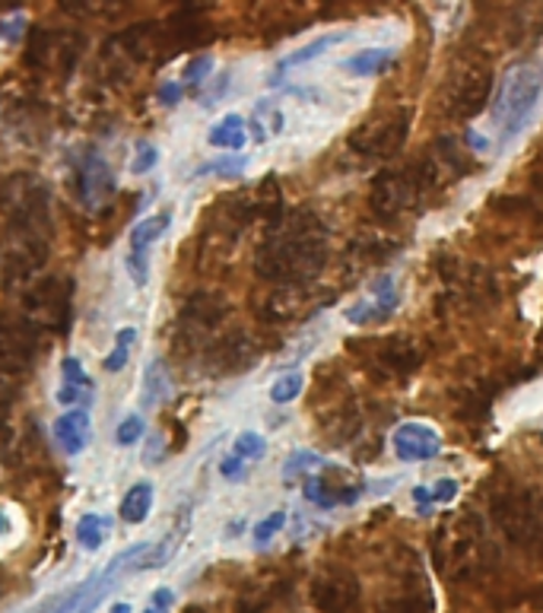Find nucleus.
<instances>
[{
	"mask_svg": "<svg viewBox=\"0 0 543 613\" xmlns=\"http://www.w3.org/2000/svg\"><path fill=\"white\" fill-rule=\"evenodd\" d=\"M331 257V230L309 207L289 210L255 252V274L274 286H311Z\"/></svg>",
	"mask_w": 543,
	"mask_h": 613,
	"instance_id": "f257e3e1",
	"label": "nucleus"
},
{
	"mask_svg": "<svg viewBox=\"0 0 543 613\" xmlns=\"http://www.w3.org/2000/svg\"><path fill=\"white\" fill-rule=\"evenodd\" d=\"M0 220L7 223L10 242L26 249L39 261L52 252V191L35 172H13L0 181Z\"/></svg>",
	"mask_w": 543,
	"mask_h": 613,
	"instance_id": "f03ea898",
	"label": "nucleus"
},
{
	"mask_svg": "<svg viewBox=\"0 0 543 613\" xmlns=\"http://www.w3.org/2000/svg\"><path fill=\"white\" fill-rule=\"evenodd\" d=\"M433 562L439 575L467 582L483 572L487 562V525L473 511H451L433 535Z\"/></svg>",
	"mask_w": 543,
	"mask_h": 613,
	"instance_id": "7ed1b4c3",
	"label": "nucleus"
},
{
	"mask_svg": "<svg viewBox=\"0 0 543 613\" xmlns=\"http://www.w3.org/2000/svg\"><path fill=\"white\" fill-rule=\"evenodd\" d=\"M492 525L518 550L543 557V493L537 486L505 480L490 493Z\"/></svg>",
	"mask_w": 543,
	"mask_h": 613,
	"instance_id": "20e7f679",
	"label": "nucleus"
},
{
	"mask_svg": "<svg viewBox=\"0 0 543 613\" xmlns=\"http://www.w3.org/2000/svg\"><path fill=\"white\" fill-rule=\"evenodd\" d=\"M492 89H496V77L487 54H455L439 86V112L451 121H470L490 108Z\"/></svg>",
	"mask_w": 543,
	"mask_h": 613,
	"instance_id": "39448f33",
	"label": "nucleus"
},
{
	"mask_svg": "<svg viewBox=\"0 0 543 613\" xmlns=\"http://www.w3.org/2000/svg\"><path fill=\"white\" fill-rule=\"evenodd\" d=\"M543 96V71L534 61H518L502 77L496 80L490 99L492 128L499 134V144L515 140L531 121L534 108Z\"/></svg>",
	"mask_w": 543,
	"mask_h": 613,
	"instance_id": "423d86ee",
	"label": "nucleus"
},
{
	"mask_svg": "<svg viewBox=\"0 0 543 613\" xmlns=\"http://www.w3.org/2000/svg\"><path fill=\"white\" fill-rule=\"evenodd\" d=\"M311 416L318 423L328 445H350L362 433V410L350 382L337 366H324L318 372V388L311 394Z\"/></svg>",
	"mask_w": 543,
	"mask_h": 613,
	"instance_id": "0eeeda50",
	"label": "nucleus"
},
{
	"mask_svg": "<svg viewBox=\"0 0 543 613\" xmlns=\"http://www.w3.org/2000/svg\"><path fill=\"white\" fill-rule=\"evenodd\" d=\"M414 128L411 105H382L347 134V150L360 159H394L407 147Z\"/></svg>",
	"mask_w": 543,
	"mask_h": 613,
	"instance_id": "6e6552de",
	"label": "nucleus"
},
{
	"mask_svg": "<svg viewBox=\"0 0 543 613\" xmlns=\"http://www.w3.org/2000/svg\"><path fill=\"white\" fill-rule=\"evenodd\" d=\"M347 347L350 353H360L362 366H369L379 379H407L426 362V344L411 334L365 337V340H350Z\"/></svg>",
	"mask_w": 543,
	"mask_h": 613,
	"instance_id": "1a4fd4ad",
	"label": "nucleus"
},
{
	"mask_svg": "<svg viewBox=\"0 0 543 613\" xmlns=\"http://www.w3.org/2000/svg\"><path fill=\"white\" fill-rule=\"evenodd\" d=\"M230 318V303L220 293H194L184 299L179 311V325H175V347L181 353H198L204 350L223 334V325Z\"/></svg>",
	"mask_w": 543,
	"mask_h": 613,
	"instance_id": "9d476101",
	"label": "nucleus"
},
{
	"mask_svg": "<svg viewBox=\"0 0 543 613\" xmlns=\"http://www.w3.org/2000/svg\"><path fill=\"white\" fill-rule=\"evenodd\" d=\"M23 306H26L23 315L39 331L67 334L71 318H74V283L64 281V277H49V281L35 283L26 289Z\"/></svg>",
	"mask_w": 543,
	"mask_h": 613,
	"instance_id": "9b49d317",
	"label": "nucleus"
},
{
	"mask_svg": "<svg viewBox=\"0 0 543 613\" xmlns=\"http://www.w3.org/2000/svg\"><path fill=\"white\" fill-rule=\"evenodd\" d=\"M71 194L86 210H99L115 198V172L96 147H79L71 154Z\"/></svg>",
	"mask_w": 543,
	"mask_h": 613,
	"instance_id": "f8f14e48",
	"label": "nucleus"
},
{
	"mask_svg": "<svg viewBox=\"0 0 543 613\" xmlns=\"http://www.w3.org/2000/svg\"><path fill=\"white\" fill-rule=\"evenodd\" d=\"M39 328L23 311H0V372L23 376L39 357Z\"/></svg>",
	"mask_w": 543,
	"mask_h": 613,
	"instance_id": "ddd939ff",
	"label": "nucleus"
},
{
	"mask_svg": "<svg viewBox=\"0 0 543 613\" xmlns=\"http://www.w3.org/2000/svg\"><path fill=\"white\" fill-rule=\"evenodd\" d=\"M311 604L321 613H356L362 604V585L347 566H324L311 579Z\"/></svg>",
	"mask_w": 543,
	"mask_h": 613,
	"instance_id": "4468645a",
	"label": "nucleus"
},
{
	"mask_svg": "<svg viewBox=\"0 0 543 613\" xmlns=\"http://www.w3.org/2000/svg\"><path fill=\"white\" fill-rule=\"evenodd\" d=\"M204 359H207V369L213 376H242L258 366L260 347L252 334L235 328V331L220 334L207 347Z\"/></svg>",
	"mask_w": 543,
	"mask_h": 613,
	"instance_id": "2eb2a0df",
	"label": "nucleus"
},
{
	"mask_svg": "<svg viewBox=\"0 0 543 613\" xmlns=\"http://www.w3.org/2000/svg\"><path fill=\"white\" fill-rule=\"evenodd\" d=\"M401 306V289H397V277L385 271L379 274L375 281L369 283V293L362 296L360 303L347 308V321L356 325V328H375V325H385L394 318V311Z\"/></svg>",
	"mask_w": 543,
	"mask_h": 613,
	"instance_id": "dca6fc26",
	"label": "nucleus"
},
{
	"mask_svg": "<svg viewBox=\"0 0 543 613\" xmlns=\"http://www.w3.org/2000/svg\"><path fill=\"white\" fill-rule=\"evenodd\" d=\"M365 484L362 480H347L343 471L324 464L315 477L306 480V499L318 509H337V506H353L360 503Z\"/></svg>",
	"mask_w": 543,
	"mask_h": 613,
	"instance_id": "f3484780",
	"label": "nucleus"
},
{
	"mask_svg": "<svg viewBox=\"0 0 543 613\" xmlns=\"http://www.w3.org/2000/svg\"><path fill=\"white\" fill-rule=\"evenodd\" d=\"M391 445L394 455L407 464H419V461H433L441 455V435L419 420H407L391 433Z\"/></svg>",
	"mask_w": 543,
	"mask_h": 613,
	"instance_id": "a211bd4d",
	"label": "nucleus"
},
{
	"mask_svg": "<svg viewBox=\"0 0 543 613\" xmlns=\"http://www.w3.org/2000/svg\"><path fill=\"white\" fill-rule=\"evenodd\" d=\"M166 32L175 45V52H184V49H201L213 39V27L204 17V7L198 3H184L179 7L169 20H166Z\"/></svg>",
	"mask_w": 543,
	"mask_h": 613,
	"instance_id": "6ab92c4d",
	"label": "nucleus"
},
{
	"mask_svg": "<svg viewBox=\"0 0 543 613\" xmlns=\"http://www.w3.org/2000/svg\"><path fill=\"white\" fill-rule=\"evenodd\" d=\"M324 306H311V286H270L260 303V318L270 325H284L299 318V311H318Z\"/></svg>",
	"mask_w": 543,
	"mask_h": 613,
	"instance_id": "aec40b11",
	"label": "nucleus"
},
{
	"mask_svg": "<svg viewBox=\"0 0 543 613\" xmlns=\"http://www.w3.org/2000/svg\"><path fill=\"white\" fill-rule=\"evenodd\" d=\"M502 391V382H492V379H477V382L465 384L455 391V410L461 420H470V423H483L490 420L492 401L499 398Z\"/></svg>",
	"mask_w": 543,
	"mask_h": 613,
	"instance_id": "412c9836",
	"label": "nucleus"
},
{
	"mask_svg": "<svg viewBox=\"0 0 543 613\" xmlns=\"http://www.w3.org/2000/svg\"><path fill=\"white\" fill-rule=\"evenodd\" d=\"M54 438H57V445L67 452V455H79L86 445H89V438H93V423H89V413L83 408H74L67 410V413H61L57 420H54Z\"/></svg>",
	"mask_w": 543,
	"mask_h": 613,
	"instance_id": "4be33fe9",
	"label": "nucleus"
},
{
	"mask_svg": "<svg viewBox=\"0 0 543 613\" xmlns=\"http://www.w3.org/2000/svg\"><path fill=\"white\" fill-rule=\"evenodd\" d=\"M394 64H397L394 49H362V52L350 54L340 67L353 77H382Z\"/></svg>",
	"mask_w": 543,
	"mask_h": 613,
	"instance_id": "5701e85b",
	"label": "nucleus"
},
{
	"mask_svg": "<svg viewBox=\"0 0 543 613\" xmlns=\"http://www.w3.org/2000/svg\"><path fill=\"white\" fill-rule=\"evenodd\" d=\"M169 223H172V213H169V210H162V213H153V216L140 220L128 235V255L150 257V249H153L156 242L166 235Z\"/></svg>",
	"mask_w": 543,
	"mask_h": 613,
	"instance_id": "b1692460",
	"label": "nucleus"
},
{
	"mask_svg": "<svg viewBox=\"0 0 543 613\" xmlns=\"http://www.w3.org/2000/svg\"><path fill=\"white\" fill-rule=\"evenodd\" d=\"M210 147L216 150H242L248 144V128H245V118L242 115H226L220 118L207 134Z\"/></svg>",
	"mask_w": 543,
	"mask_h": 613,
	"instance_id": "393cba45",
	"label": "nucleus"
},
{
	"mask_svg": "<svg viewBox=\"0 0 543 613\" xmlns=\"http://www.w3.org/2000/svg\"><path fill=\"white\" fill-rule=\"evenodd\" d=\"M343 39H347L343 32H331V35H318L315 42H309V45H302L299 52H292V54H289V57H286V61H280V64H277V71H274V77H270V83L277 86L286 71H292V67H302V64H309V61H315V57H321V54L328 52L331 45H337V42H343Z\"/></svg>",
	"mask_w": 543,
	"mask_h": 613,
	"instance_id": "a878e982",
	"label": "nucleus"
},
{
	"mask_svg": "<svg viewBox=\"0 0 543 613\" xmlns=\"http://www.w3.org/2000/svg\"><path fill=\"white\" fill-rule=\"evenodd\" d=\"M153 509V484H147V480H140V484H134L125 493V499H121V506H118V515L128 521V525H140L147 515Z\"/></svg>",
	"mask_w": 543,
	"mask_h": 613,
	"instance_id": "bb28decb",
	"label": "nucleus"
},
{
	"mask_svg": "<svg viewBox=\"0 0 543 613\" xmlns=\"http://www.w3.org/2000/svg\"><path fill=\"white\" fill-rule=\"evenodd\" d=\"M108 535H111V521L105 515L89 511V515H83L77 521V543L86 553H96L105 540H108Z\"/></svg>",
	"mask_w": 543,
	"mask_h": 613,
	"instance_id": "cd10ccee",
	"label": "nucleus"
},
{
	"mask_svg": "<svg viewBox=\"0 0 543 613\" xmlns=\"http://www.w3.org/2000/svg\"><path fill=\"white\" fill-rule=\"evenodd\" d=\"M169 372H166V366H162V359H156L147 366V372H143V408H159L166 398H169Z\"/></svg>",
	"mask_w": 543,
	"mask_h": 613,
	"instance_id": "c85d7f7f",
	"label": "nucleus"
},
{
	"mask_svg": "<svg viewBox=\"0 0 543 613\" xmlns=\"http://www.w3.org/2000/svg\"><path fill=\"white\" fill-rule=\"evenodd\" d=\"M324 467V458L318 452H309V448H299L292 452L284 464V480L286 484H296V480H309L318 471Z\"/></svg>",
	"mask_w": 543,
	"mask_h": 613,
	"instance_id": "c756f323",
	"label": "nucleus"
},
{
	"mask_svg": "<svg viewBox=\"0 0 543 613\" xmlns=\"http://www.w3.org/2000/svg\"><path fill=\"white\" fill-rule=\"evenodd\" d=\"M280 128H284V112L274 108L270 103H258L255 115H252V134H255V140L264 144V140H270L274 134H280Z\"/></svg>",
	"mask_w": 543,
	"mask_h": 613,
	"instance_id": "7c9ffc66",
	"label": "nucleus"
},
{
	"mask_svg": "<svg viewBox=\"0 0 543 613\" xmlns=\"http://www.w3.org/2000/svg\"><path fill=\"white\" fill-rule=\"evenodd\" d=\"M134 340H137V328H121V331L115 334V350L103 359V369L105 372H121L125 366H128L130 359V350H134Z\"/></svg>",
	"mask_w": 543,
	"mask_h": 613,
	"instance_id": "2f4dec72",
	"label": "nucleus"
},
{
	"mask_svg": "<svg viewBox=\"0 0 543 613\" xmlns=\"http://www.w3.org/2000/svg\"><path fill=\"white\" fill-rule=\"evenodd\" d=\"M302 388H306L302 372H286V376H280L277 382L270 384V401L274 404H292L302 394Z\"/></svg>",
	"mask_w": 543,
	"mask_h": 613,
	"instance_id": "473e14b6",
	"label": "nucleus"
},
{
	"mask_svg": "<svg viewBox=\"0 0 543 613\" xmlns=\"http://www.w3.org/2000/svg\"><path fill=\"white\" fill-rule=\"evenodd\" d=\"M248 159L245 156H223V159H213L207 166L198 169V176H226V179H238L245 172Z\"/></svg>",
	"mask_w": 543,
	"mask_h": 613,
	"instance_id": "72a5a7b5",
	"label": "nucleus"
},
{
	"mask_svg": "<svg viewBox=\"0 0 543 613\" xmlns=\"http://www.w3.org/2000/svg\"><path fill=\"white\" fill-rule=\"evenodd\" d=\"M267 452V442L258 433H242L233 442V455L242 461H260Z\"/></svg>",
	"mask_w": 543,
	"mask_h": 613,
	"instance_id": "f704fd0d",
	"label": "nucleus"
},
{
	"mask_svg": "<svg viewBox=\"0 0 543 613\" xmlns=\"http://www.w3.org/2000/svg\"><path fill=\"white\" fill-rule=\"evenodd\" d=\"M213 74V57L207 54H201V57H191L188 61V67H184V74H181V83H188L191 89H201L207 77Z\"/></svg>",
	"mask_w": 543,
	"mask_h": 613,
	"instance_id": "c9c22d12",
	"label": "nucleus"
},
{
	"mask_svg": "<svg viewBox=\"0 0 543 613\" xmlns=\"http://www.w3.org/2000/svg\"><path fill=\"white\" fill-rule=\"evenodd\" d=\"M61 379H64L67 388H77V391H86V394L93 388V379L86 376V369H83V362L77 357H67L61 362Z\"/></svg>",
	"mask_w": 543,
	"mask_h": 613,
	"instance_id": "e433bc0d",
	"label": "nucleus"
},
{
	"mask_svg": "<svg viewBox=\"0 0 543 613\" xmlns=\"http://www.w3.org/2000/svg\"><path fill=\"white\" fill-rule=\"evenodd\" d=\"M143 433H147L143 416L130 413V416H125V420L118 423V430H115V442H118V445H137V442L143 438Z\"/></svg>",
	"mask_w": 543,
	"mask_h": 613,
	"instance_id": "4c0bfd02",
	"label": "nucleus"
},
{
	"mask_svg": "<svg viewBox=\"0 0 543 613\" xmlns=\"http://www.w3.org/2000/svg\"><path fill=\"white\" fill-rule=\"evenodd\" d=\"M286 525V511H270L267 518H260L258 525H255V543H267V540H274V535H280Z\"/></svg>",
	"mask_w": 543,
	"mask_h": 613,
	"instance_id": "58836bf2",
	"label": "nucleus"
},
{
	"mask_svg": "<svg viewBox=\"0 0 543 613\" xmlns=\"http://www.w3.org/2000/svg\"><path fill=\"white\" fill-rule=\"evenodd\" d=\"M156 162H159V150H156L150 140H140V144H137V159L130 162V172H137V176H147Z\"/></svg>",
	"mask_w": 543,
	"mask_h": 613,
	"instance_id": "ea45409f",
	"label": "nucleus"
},
{
	"mask_svg": "<svg viewBox=\"0 0 543 613\" xmlns=\"http://www.w3.org/2000/svg\"><path fill=\"white\" fill-rule=\"evenodd\" d=\"M429 493H433V506H448V503L458 499L461 484L455 477H441V480H436V486H429Z\"/></svg>",
	"mask_w": 543,
	"mask_h": 613,
	"instance_id": "a19ab883",
	"label": "nucleus"
},
{
	"mask_svg": "<svg viewBox=\"0 0 543 613\" xmlns=\"http://www.w3.org/2000/svg\"><path fill=\"white\" fill-rule=\"evenodd\" d=\"M181 96H184V83L181 80H169V83L159 86V103L166 105V108H175L181 103Z\"/></svg>",
	"mask_w": 543,
	"mask_h": 613,
	"instance_id": "79ce46f5",
	"label": "nucleus"
},
{
	"mask_svg": "<svg viewBox=\"0 0 543 613\" xmlns=\"http://www.w3.org/2000/svg\"><path fill=\"white\" fill-rule=\"evenodd\" d=\"M220 474H223L226 480H242V474H245V461L235 458V455L223 458L220 461Z\"/></svg>",
	"mask_w": 543,
	"mask_h": 613,
	"instance_id": "37998d69",
	"label": "nucleus"
},
{
	"mask_svg": "<svg viewBox=\"0 0 543 613\" xmlns=\"http://www.w3.org/2000/svg\"><path fill=\"white\" fill-rule=\"evenodd\" d=\"M23 17H17V20H7V23H0V39L3 42H20L23 39Z\"/></svg>",
	"mask_w": 543,
	"mask_h": 613,
	"instance_id": "c03bdc74",
	"label": "nucleus"
},
{
	"mask_svg": "<svg viewBox=\"0 0 543 613\" xmlns=\"http://www.w3.org/2000/svg\"><path fill=\"white\" fill-rule=\"evenodd\" d=\"M150 604H153V607H162V611H172V607H175V591H172V588H156Z\"/></svg>",
	"mask_w": 543,
	"mask_h": 613,
	"instance_id": "a18cd8bd",
	"label": "nucleus"
},
{
	"mask_svg": "<svg viewBox=\"0 0 543 613\" xmlns=\"http://www.w3.org/2000/svg\"><path fill=\"white\" fill-rule=\"evenodd\" d=\"M414 503L419 511H429V506H433V493H429V486H416Z\"/></svg>",
	"mask_w": 543,
	"mask_h": 613,
	"instance_id": "49530a36",
	"label": "nucleus"
},
{
	"mask_svg": "<svg viewBox=\"0 0 543 613\" xmlns=\"http://www.w3.org/2000/svg\"><path fill=\"white\" fill-rule=\"evenodd\" d=\"M108 613H130V604L118 601V604H111V611H108Z\"/></svg>",
	"mask_w": 543,
	"mask_h": 613,
	"instance_id": "de8ad7c7",
	"label": "nucleus"
},
{
	"mask_svg": "<svg viewBox=\"0 0 543 613\" xmlns=\"http://www.w3.org/2000/svg\"><path fill=\"white\" fill-rule=\"evenodd\" d=\"M10 531V521H7V515L0 511V535H7Z\"/></svg>",
	"mask_w": 543,
	"mask_h": 613,
	"instance_id": "09e8293b",
	"label": "nucleus"
},
{
	"mask_svg": "<svg viewBox=\"0 0 543 613\" xmlns=\"http://www.w3.org/2000/svg\"><path fill=\"white\" fill-rule=\"evenodd\" d=\"M537 350H541V366H543V325H541V337H537Z\"/></svg>",
	"mask_w": 543,
	"mask_h": 613,
	"instance_id": "8fccbe9b",
	"label": "nucleus"
},
{
	"mask_svg": "<svg viewBox=\"0 0 543 613\" xmlns=\"http://www.w3.org/2000/svg\"><path fill=\"white\" fill-rule=\"evenodd\" d=\"M143 613H169V611H162V607H153V604H150Z\"/></svg>",
	"mask_w": 543,
	"mask_h": 613,
	"instance_id": "3c124183",
	"label": "nucleus"
},
{
	"mask_svg": "<svg viewBox=\"0 0 543 613\" xmlns=\"http://www.w3.org/2000/svg\"><path fill=\"white\" fill-rule=\"evenodd\" d=\"M184 613H207V611H204V607H188Z\"/></svg>",
	"mask_w": 543,
	"mask_h": 613,
	"instance_id": "603ef678",
	"label": "nucleus"
},
{
	"mask_svg": "<svg viewBox=\"0 0 543 613\" xmlns=\"http://www.w3.org/2000/svg\"><path fill=\"white\" fill-rule=\"evenodd\" d=\"M0 435H3V420H0Z\"/></svg>",
	"mask_w": 543,
	"mask_h": 613,
	"instance_id": "864d4df0",
	"label": "nucleus"
},
{
	"mask_svg": "<svg viewBox=\"0 0 543 613\" xmlns=\"http://www.w3.org/2000/svg\"><path fill=\"white\" fill-rule=\"evenodd\" d=\"M541 438H543V433H541Z\"/></svg>",
	"mask_w": 543,
	"mask_h": 613,
	"instance_id": "5fc2aeb1",
	"label": "nucleus"
}]
</instances>
